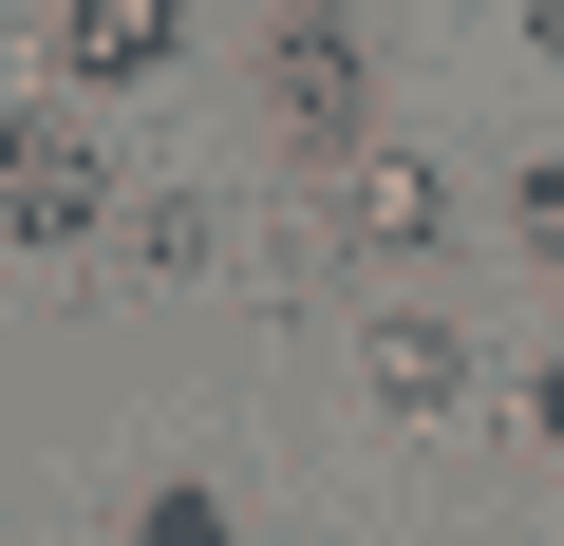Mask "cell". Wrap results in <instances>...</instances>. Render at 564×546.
<instances>
[{"mask_svg":"<svg viewBox=\"0 0 564 546\" xmlns=\"http://www.w3.org/2000/svg\"><path fill=\"white\" fill-rule=\"evenodd\" d=\"M113 226V170L76 132H0V245H95Z\"/></svg>","mask_w":564,"mask_h":546,"instance_id":"6da1fadb","label":"cell"},{"mask_svg":"<svg viewBox=\"0 0 564 546\" xmlns=\"http://www.w3.org/2000/svg\"><path fill=\"white\" fill-rule=\"evenodd\" d=\"M263 95H282V132H302V151H377V132H358V20H282Z\"/></svg>","mask_w":564,"mask_h":546,"instance_id":"7a4b0ae2","label":"cell"},{"mask_svg":"<svg viewBox=\"0 0 564 546\" xmlns=\"http://www.w3.org/2000/svg\"><path fill=\"white\" fill-rule=\"evenodd\" d=\"M339 226H358L377 264H395V245H433V170H414V151H358V170H339Z\"/></svg>","mask_w":564,"mask_h":546,"instance_id":"3957f363","label":"cell"},{"mask_svg":"<svg viewBox=\"0 0 564 546\" xmlns=\"http://www.w3.org/2000/svg\"><path fill=\"white\" fill-rule=\"evenodd\" d=\"M57 57L76 76H151L170 57V0H57Z\"/></svg>","mask_w":564,"mask_h":546,"instance_id":"277c9868","label":"cell"},{"mask_svg":"<svg viewBox=\"0 0 564 546\" xmlns=\"http://www.w3.org/2000/svg\"><path fill=\"white\" fill-rule=\"evenodd\" d=\"M452 396V321H377V415H433Z\"/></svg>","mask_w":564,"mask_h":546,"instance_id":"5b68a950","label":"cell"},{"mask_svg":"<svg viewBox=\"0 0 564 546\" xmlns=\"http://www.w3.org/2000/svg\"><path fill=\"white\" fill-rule=\"evenodd\" d=\"M508 226H527V245H564V151H527V189H508Z\"/></svg>","mask_w":564,"mask_h":546,"instance_id":"8992f818","label":"cell"},{"mask_svg":"<svg viewBox=\"0 0 564 546\" xmlns=\"http://www.w3.org/2000/svg\"><path fill=\"white\" fill-rule=\"evenodd\" d=\"M527 433H564V358H545V377H527Z\"/></svg>","mask_w":564,"mask_h":546,"instance_id":"52a82bcc","label":"cell"},{"mask_svg":"<svg viewBox=\"0 0 564 546\" xmlns=\"http://www.w3.org/2000/svg\"><path fill=\"white\" fill-rule=\"evenodd\" d=\"M527 39H545V57H564V0H527Z\"/></svg>","mask_w":564,"mask_h":546,"instance_id":"ba28073f","label":"cell"}]
</instances>
